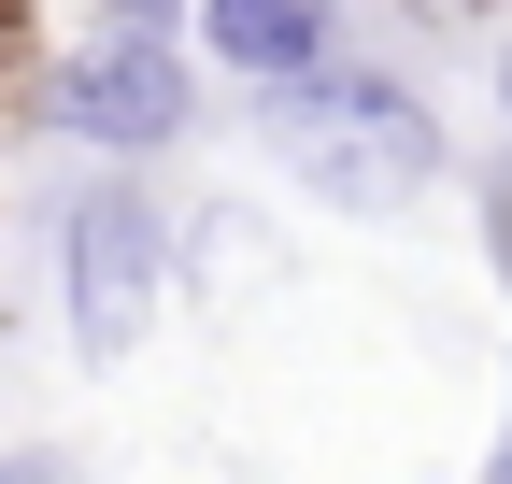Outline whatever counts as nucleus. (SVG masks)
Here are the masks:
<instances>
[{
  "mask_svg": "<svg viewBox=\"0 0 512 484\" xmlns=\"http://www.w3.org/2000/svg\"><path fill=\"white\" fill-rule=\"evenodd\" d=\"M271 157L299 171L313 200H342V214H399L413 186H441V114H427L399 72L313 57L299 86H271Z\"/></svg>",
  "mask_w": 512,
  "mask_h": 484,
  "instance_id": "1",
  "label": "nucleus"
},
{
  "mask_svg": "<svg viewBox=\"0 0 512 484\" xmlns=\"http://www.w3.org/2000/svg\"><path fill=\"white\" fill-rule=\"evenodd\" d=\"M57 271H72V342L114 371V356L157 328V299H171V214L143 186H86L57 214Z\"/></svg>",
  "mask_w": 512,
  "mask_h": 484,
  "instance_id": "2",
  "label": "nucleus"
},
{
  "mask_svg": "<svg viewBox=\"0 0 512 484\" xmlns=\"http://www.w3.org/2000/svg\"><path fill=\"white\" fill-rule=\"evenodd\" d=\"M43 114H57L72 143L157 157V143H185V114H200V57H185V29H100L72 72H57Z\"/></svg>",
  "mask_w": 512,
  "mask_h": 484,
  "instance_id": "3",
  "label": "nucleus"
},
{
  "mask_svg": "<svg viewBox=\"0 0 512 484\" xmlns=\"http://www.w3.org/2000/svg\"><path fill=\"white\" fill-rule=\"evenodd\" d=\"M185 29L228 86H299L328 57V0H185Z\"/></svg>",
  "mask_w": 512,
  "mask_h": 484,
  "instance_id": "4",
  "label": "nucleus"
},
{
  "mask_svg": "<svg viewBox=\"0 0 512 484\" xmlns=\"http://www.w3.org/2000/svg\"><path fill=\"white\" fill-rule=\"evenodd\" d=\"M114 29H185V0H100Z\"/></svg>",
  "mask_w": 512,
  "mask_h": 484,
  "instance_id": "5",
  "label": "nucleus"
},
{
  "mask_svg": "<svg viewBox=\"0 0 512 484\" xmlns=\"http://www.w3.org/2000/svg\"><path fill=\"white\" fill-rule=\"evenodd\" d=\"M470 484H512V413H498V456H484V470H470Z\"/></svg>",
  "mask_w": 512,
  "mask_h": 484,
  "instance_id": "6",
  "label": "nucleus"
},
{
  "mask_svg": "<svg viewBox=\"0 0 512 484\" xmlns=\"http://www.w3.org/2000/svg\"><path fill=\"white\" fill-rule=\"evenodd\" d=\"M498 114H512V57H498Z\"/></svg>",
  "mask_w": 512,
  "mask_h": 484,
  "instance_id": "7",
  "label": "nucleus"
}]
</instances>
